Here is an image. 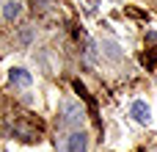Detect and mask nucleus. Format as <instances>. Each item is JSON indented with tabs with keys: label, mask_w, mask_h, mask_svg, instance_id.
<instances>
[{
	"label": "nucleus",
	"mask_w": 157,
	"mask_h": 152,
	"mask_svg": "<svg viewBox=\"0 0 157 152\" xmlns=\"http://www.w3.org/2000/svg\"><path fill=\"white\" fill-rule=\"evenodd\" d=\"M58 116H61V127H72V130H77V127L83 125V119H86L83 108H80L77 102H72V100L61 102V111H58Z\"/></svg>",
	"instance_id": "1"
},
{
	"label": "nucleus",
	"mask_w": 157,
	"mask_h": 152,
	"mask_svg": "<svg viewBox=\"0 0 157 152\" xmlns=\"http://www.w3.org/2000/svg\"><path fill=\"white\" fill-rule=\"evenodd\" d=\"M66 152H88V133L72 130L66 136Z\"/></svg>",
	"instance_id": "2"
},
{
	"label": "nucleus",
	"mask_w": 157,
	"mask_h": 152,
	"mask_svg": "<svg viewBox=\"0 0 157 152\" xmlns=\"http://www.w3.org/2000/svg\"><path fill=\"white\" fill-rule=\"evenodd\" d=\"M130 114H132V119H135V122H141V125H149V119H152L149 105H146V102H141V100H135V102H132Z\"/></svg>",
	"instance_id": "3"
},
{
	"label": "nucleus",
	"mask_w": 157,
	"mask_h": 152,
	"mask_svg": "<svg viewBox=\"0 0 157 152\" xmlns=\"http://www.w3.org/2000/svg\"><path fill=\"white\" fill-rule=\"evenodd\" d=\"M8 80H11L14 86H22V89H28L33 78H30V72H28V69H22V66H14V69L8 72Z\"/></svg>",
	"instance_id": "4"
},
{
	"label": "nucleus",
	"mask_w": 157,
	"mask_h": 152,
	"mask_svg": "<svg viewBox=\"0 0 157 152\" xmlns=\"http://www.w3.org/2000/svg\"><path fill=\"white\" fill-rule=\"evenodd\" d=\"M19 14H22V0H6V3H3V17H6L8 22L19 19Z\"/></svg>",
	"instance_id": "5"
},
{
	"label": "nucleus",
	"mask_w": 157,
	"mask_h": 152,
	"mask_svg": "<svg viewBox=\"0 0 157 152\" xmlns=\"http://www.w3.org/2000/svg\"><path fill=\"white\" fill-rule=\"evenodd\" d=\"M102 50H105V53H108V58H113V61H119V58H121V53H119V47H116L113 42H105V44H102Z\"/></svg>",
	"instance_id": "6"
}]
</instances>
